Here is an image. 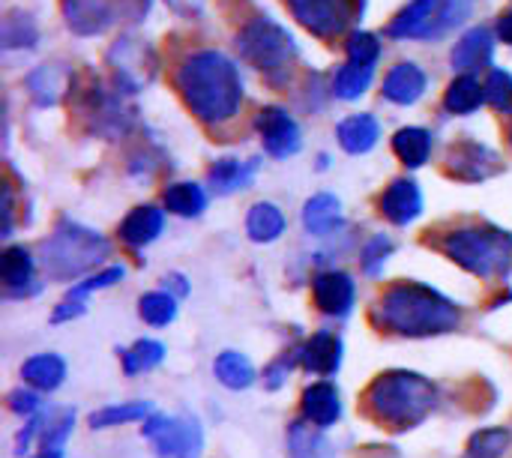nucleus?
I'll return each mask as SVG.
<instances>
[{
	"label": "nucleus",
	"instance_id": "0eeeda50",
	"mask_svg": "<svg viewBox=\"0 0 512 458\" xmlns=\"http://www.w3.org/2000/svg\"><path fill=\"white\" fill-rule=\"evenodd\" d=\"M474 9V0H414L387 27L393 39H435L459 27Z\"/></svg>",
	"mask_w": 512,
	"mask_h": 458
},
{
	"label": "nucleus",
	"instance_id": "5701e85b",
	"mask_svg": "<svg viewBox=\"0 0 512 458\" xmlns=\"http://www.w3.org/2000/svg\"><path fill=\"white\" fill-rule=\"evenodd\" d=\"M255 168H258V159L252 162H240V159H219L213 168H210V186L216 195H231L237 189H246L255 177Z\"/></svg>",
	"mask_w": 512,
	"mask_h": 458
},
{
	"label": "nucleus",
	"instance_id": "9d476101",
	"mask_svg": "<svg viewBox=\"0 0 512 458\" xmlns=\"http://www.w3.org/2000/svg\"><path fill=\"white\" fill-rule=\"evenodd\" d=\"M144 438L153 441L162 458H198L201 456V429L192 417H150L144 423Z\"/></svg>",
	"mask_w": 512,
	"mask_h": 458
},
{
	"label": "nucleus",
	"instance_id": "4c0bfd02",
	"mask_svg": "<svg viewBox=\"0 0 512 458\" xmlns=\"http://www.w3.org/2000/svg\"><path fill=\"white\" fill-rule=\"evenodd\" d=\"M72 423H75V417L66 411V414H60V420L54 426H48V432L42 435V456L63 458V444L72 432Z\"/></svg>",
	"mask_w": 512,
	"mask_h": 458
},
{
	"label": "nucleus",
	"instance_id": "39448f33",
	"mask_svg": "<svg viewBox=\"0 0 512 458\" xmlns=\"http://www.w3.org/2000/svg\"><path fill=\"white\" fill-rule=\"evenodd\" d=\"M237 48H240V57L249 60L270 84H285L294 69V60H297L294 36L267 15L252 18L240 30Z\"/></svg>",
	"mask_w": 512,
	"mask_h": 458
},
{
	"label": "nucleus",
	"instance_id": "7c9ffc66",
	"mask_svg": "<svg viewBox=\"0 0 512 458\" xmlns=\"http://www.w3.org/2000/svg\"><path fill=\"white\" fill-rule=\"evenodd\" d=\"M372 78H375V66L348 60V66H342L339 75H336V96L339 99H348V102L351 99H360L369 90Z\"/></svg>",
	"mask_w": 512,
	"mask_h": 458
},
{
	"label": "nucleus",
	"instance_id": "a19ab883",
	"mask_svg": "<svg viewBox=\"0 0 512 458\" xmlns=\"http://www.w3.org/2000/svg\"><path fill=\"white\" fill-rule=\"evenodd\" d=\"M120 279H123V267H108V270H102L99 276H90L87 282L75 285L66 297H69V300H81V297H87V294H93V291L111 288V285L120 282Z\"/></svg>",
	"mask_w": 512,
	"mask_h": 458
},
{
	"label": "nucleus",
	"instance_id": "09e8293b",
	"mask_svg": "<svg viewBox=\"0 0 512 458\" xmlns=\"http://www.w3.org/2000/svg\"><path fill=\"white\" fill-rule=\"evenodd\" d=\"M39 458H45V456H39Z\"/></svg>",
	"mask_w": 512,
	"mask_h": 458
},
{
	"label": "nucleus",
	"instance_id": "6e6552de",
	"mask_svg": "<svg viewBox=\"0 0 512 458\" xmlns=\"http://www.w3.org/2000/svg\"><path fill=\"white\" fill-rule=\"evenodd\" d=\"M108 63H111V72H114V84L123 93L144 90L156 78V66H159L156 51L138 36L117 39L111 45V51H108Z\"/></svg>",
	"mask_w": 512,
	"mask_h": 458
},
{
	"label": "nucleus",
	"instance_id": "f704fd0d",
	"mask_svg": "<svg viewBox=\"0 0 512 458\" xmlns=\"http://www.w3.org/2000/svg\"><path fill=\"white\" fill-rule=\"evenodd\" d=\"M162 357H165V348L159 342L141 339L129 351H123V369H126V375H138V372H147V369L159 366Z\"/></svg>",
	"mask_w": 512,
	"mask_h": 458
},
{
	"label": "nucleus",
	"instance_id": "a18cd8bd",
	"mask_svg": "<svg viewBox=\"0 0 512 458\" xmlns=\"http://www.w3.org/2000/svg\"><path fill=\"white\" fill-rule=\"evenodd\" d=\"M9 228H12V192L6 186L3 189V237L9 234Z\"/></svg>",
	"mask_w": 512,
	"mask_h": 458
},
{
	"label": "nucleus",
	"instance_id": "a211bd4d",
	"mask_svg": "<svg viewBox=\"0 0 512 458\" xmlns=\"http://www.w3.org/2000/svg\"><path fill=\"white\" fill-rule=\"evenodd\" d=\"M300 363L315 375H333L342 366V342L333 333H315L300 348Z\"/></svg>",
	"mask_w": 512,
	"mask_h": 458
},
{
	"label": "nucleus",
	"instance_id": "f257e3e1",
	"mask_svg": "<svg viewBox=\"0 0 512 458\" xmlns=\"http://www.w3.org/2000/svg\"><path fill=\"white\" fill-rule=\"evenodd\" d=\"M177 87L186 108L204 123L231 120L243 102V78L237 63L213 48L195 51L183 60Z\"/></svg>",
	"mask_w": 512,
	"mask_h": 458
},
{
	"label": "nucleus",
	"instance_id": "37998d69",
	"mask_svg": "<svg viewBox=\"0 0 512 458\" xmlns=\"http://www.w3.org/2000/svg\"><path fill=\"white\" fill-rule=\"evenodd\" d=\"M9 408L15 414H33L39 408V399L27 390H15V393H9Z\"/></svg>",
	"mask_w": 512,
	"mask_h": 458
},
{
	"label": "nucleus",
	"instance_id": "bb28decb",
	"mask_svg": "<svg viewBox=\"0 0 512 458\" xmlns=\"http://www.w3.org/2000/svg\"><path fill=\"white\" fill-rule=\"evenodd\" d=\"M342 222V207L333 195H315L303 207V225L312 234H330Z\"/></svg>",
	"mask_w": 512,
	"mask_h": 458
},
{
	"label": "nucleus",
	"instance_id": "79ce46f5",
	"mask_svg": "<svg viewBox=\"0 0 512 458\" xmlns=\"http://www.w3.org/2000/svg\"><path fill=\"white\" fill-rule=\"evenodd\" d=\"M393 252V243L381 234V237H375L369 246H366V252H363V270L366 273H378L381 267H384V261H387V255Z\"/></svg>",
	"mask_w": 512,
	"mask_h": 458
},
{
	"label": "nucleus",
	"instance_id": "423d86ee",
	"mask_svg": "<svg viewBox=\"0 0 512 458\" xmlns=\"http://www.w3.org/2000/svg\"><path fill=\"white\" fill-rule=\"evenodd\" d=\"M105 255H108V240L75 222H60L57 231L42 246V264L54 279H72L96 267Z\"/></svg>",
	"mask_w": 512,
	"mask_h": 458
},
{
	"label": "nucleus",
	"instance_id": "58836bf2",
	"mask_svg": "<svg viewBox=\"0 0 512 458\" xmlns=\"http://www.w3.org/2000/svg\"><path fill=\"white\" fill-rule=\"evenodd\" d=\"M486 102H492L498 111H512V75L504 69H492L486 81Z\"/></svg>",
	"mask_w": 512,
	"mask_h": 458
},
{
	"label": "nucleus",
	"instance_id": "ddd939ff",
	"mask_svg": "<svg viewBox=\"0 0 512 458\" xmlns=\"http://www.w3.org/2000/svg\"><path fill=\"white\" fill-rule=\"evenodd\" d=\"M492 57H495L492 30H489V27H474V30H468V33L456 42L450 60H453V69L471 75V72H477V69L492 66Z\"/></svg>",
	"mask_w": 512,
	"mask_h": 458
},
{
	"label": "nucleus",
	"instance_id": "f3484780",
	"mask_svg": "<svg viewBox=\"0 0 512 458\" xmlns=\"http://www.w3.org/2000/svg\"><path fill=\"white\" fill-rule=\"evenodd\" d=\"M381 213L393 225H408L423 213V192L414 180H393L381 195Z\"/></svg>",
	"mask_w": 512,
	"mask_h": 458
},
{
	"label": "nucleus",
	"instance_id": "473e14b6",
	"mask_svg": "<svg viewBox=\"0 0 512 458\" xmlns=\"http://www.w3.org/2000/svg\"><path fill=\"white\" fill-rule=\"evenodd\" d=\"M165 207L174 216H198L207 207V195L198 183H174L165 192Z\"/></svg>",
	"mask_w": 512,
	"mask_h": 458
},
{
	"label": "nucleus",
	"instance_id": "72a5a7b5",
	"mask_svg": "<svg viewBox=\"0 0 512 458\" xmlns=\"http://www.w3.org/2000/svg\"><path fill=\"white\" fill-rule=\"evenodd\" d=\"M147 414H150L147 402L111 405V408H102V411L90 414V426L93 429H111V426H123V423H132V420H144Z\"/></svg>",
	"mask_w": 512,
	"mask_h": 458
},
{
	"label": "nucleus",
	"instance_id": "dca6fc26",
	"mask_svg": "<svg viewBox=\"0 0 512 458\" xmlns=\"http://www.w3.org/2000/svg\"><path fill=\"white\" fill-rule=\"evenodd\" d=\"M27 87H30V96L36 105L51 108L72 90V72L63 63H45V66L30 72Z\"/></svg>",
	"mask_w": 512,
	"mask_h": 458
},
{
	"label": "nucleus",
	"instance_id": "49530a36",
	"mask_svg": "<svg viewBox=\"0 0 512 458\" xmlns=\"http://www.w3.org/2000/svg\"><path fill=\"white\" fill-rule=\"evenodd\" d=\"M498 36H501L507 45H512V9L501 15V21H498Z\"/></svg>",
	"mask_w": 512,
	"mask_h": 458
},
{
	"label": "nucleus",
	"instance_id": "de8ad7c7",
	"mask_svg": "<svg viewBox=\"0 0 512 458\" xmlns=\"http://www.w3.org/2000/svg\"><path fill=\"white\" fill-rule=\"evenodd\" d=\"M510 141H512V123H510Z\"/></svg>",
	"mask_w": 512,
	"mask_h": 458
},
{
	"label": "nucleus",
	"instance_id": "20e7f679",
	"mask_svg": "<svg viewBox=\"0 0 512 458\" xmlns=\"http://www.w3.org/2000/svg\"><path fill=\"white\" fill-rule=\"evenodd\" d=\"M441 249L468 273L480 279H492L507 273L512 264V234L492 225H471L450 231L441 240Z\"/></svg>",
	"mask_w": 512,
	"mask_h": 458
},
{
	"label": "nucleus",
	"instance_id": "ea45409f",
	"mask_svg": "<svg viewBox=\"0 0 512 458\" xmlns=\"http://www.w3.org/2000/svg\"><path fill=\"white\" fill-rule=\"evenodd\" d=\"M348 57H351L354 63H369V66H375V60L381 57V42H378V36H372V33H351V36H348Z\"/></svg>",
	"mask_w": 512,
	"mask_h": 458
},
{
	"label": "nucleus",
	"instance_id": "b1692460",
	"mask_svg": "<svg viewBox=\"0 0 512 458\" xmlns=\"http://www.w3.org/2000/svg\"><path fill=\"white\" fill-rule=\"evenodd\" d=\"M21 378H24L30 387L48 393V390H57V387L63 384V378H66V363H63L57 354H39V357H33V360L24 363Z\"/></svg>",
	"mask_w": 512,
	"mask_h": 458
},
{
	"label": "nucleus",
	"instance_id": "cd10ccee",
	"mask_svg": "<svg viewBox=\"0 0 512 458\" xmlns=\"http://www.w3.org/2000/svg\"><path fill=\"white\" fill-rule=\"evenodd\" d=\"M483 102H486V87H480V81H477L474 75H459V78L447 87V96H444V105H447V111H453V114H471V111H477Z\"/></svg>",
	"mask_w": 512,
	"mask_h": 458
},
{
	"label": "nucleus",
	"instance_id": "2eb2a0df",
	"mask_svg": "<svg viewBox=\"0 0 512 458\" xmlns=\"http://www.w3.org/2000/svg\"><path fill=\"white\" fill-rule=\"evenodd\" d=\"M63 18L78 36H99L114 21L108 0H63Z\"/></svg>",
	"mask_w": 512,
	"mask_h": 458
},
{
	"label": "nucleus",
	"instance_id": "f03ea898",
	"mask_svg": "<svg viewBox=\"0 0 512 458\" xmlns=\"http://www.w3.org/2000/svg\"><path fill=\"white\" fill-rule=\"evenodd\" d=\"M375 321L399 336H441L462 324V312L435 288L417 282L393 285L375 309Z\"/></svg>",
	"mask_w": 512,
	"mask_h": 458
},
{
	"label": "nucleus",
	"instance_id": "4468645a",
	"mask_svg": "<svg viewBox=\"0 0 512 458\" xmlns=\"http://www.w3.org/2000/svg\"><path fill=\"white\" fill-rule=\"evenodd\" d=\"M312 294L324 315H348L354 306V282H351V276H345L339 270L315 276Z\"/></svg>",
	"mask_w": 512,
	"mask_h": 458
},
{
	"label": "nucleus",
	"instance_id": "6ab92c4d",
	"mask_svg": "<svg viewBox=\"0 0 512 458\" xmlns=\"http://www.w3.org/2000/svg\"><path fill=\"white\" fill-rule=\"evenodd\" d=\"M423 93H426V72L417 63H399L384 81V96L396 105H414Z\"/></svg>",
	"mask_w": 512,
	"mask_h": 458
},
{
	"label": "nucleus",
	"instance_id": "4be33fe9",
	"mask_svg": "<svg viewBox=\"0 0 512 458\" xmlns=\"http://www.w3.org/2000/svg\"><path fill=\"white\" fill-rule=\"evenodd\" d=\"M378 138H381V126L372 114H354V117L339 123V144L351 156L369 153L378 144Z\"/></svg>",
	"mask_w": 512,
	"mask_h": 458
},
{
	"label": "nucleus",
	"instance_id": "393cba45",
	"mask_svg": "<svg viewBox=\"0 0 512 458\" xmlns=\"http://www.w3.org/2000/svg\"><path fill=\"white\" fill-rule=\"evenodd\" d=\"M393 150L396 156L408 165V168H420L423 162H429V153H432V135L420 126H408V129H399L393 135Z\"/></svg>",
	"mask_w": 512,
	"mask_h": 458
},
{
	"label": "nucleus",
	"instance_id": "1a4fd4ad",
	"mask_svg": "<svg viewBox=\"0 0 512 458\" xmlns=\"http://www.w3.org/2000/svg\"><path fill=\"white\" fill-rule=\"evenodd\" d=\"M294 18L315 36L333 39L363 12V0H288Z\"/></svg>",
	"mask_w": 512,
	"mask_h": 458
},
{
	"label": "nucleus",
	"instance_id": "2f4dec72",
	"mask_svg": "<svg viewBox=\"0 0 512 458\" xmlns=\"http://www.w3.org/2000/svg\"><path fill=\"white\" fill-rule=\"evenodd\" d=\"M39 39V30L27 12H9L0 27V42L3 48H33Z\"/></svg>",
	"mask_w": 512,
	"mask_h": 458
},
{
	"label": "nucleus",
	"instance_id": "c756f323",
	"mask_svg": "<svg viewBox=\"0 0 512 458\" xmlns=\"http://www.w3.org/2000/svg\"><path fill=\"white\" fill-rule=\"evenodd\" d=\"M213 369H216V378H219L228 390H246V387L255 381V369H252V363H249L243 354H237V351H225V354H219Z\"/></svg>",
	"mask_w": 512,
	"mask_h": 458
},
{
	"label": "nucleus",
	"instance_id": "c03bdc74",
	"mask_svg": "<svg viewBox=\"0 0 512 458\" xmlns=\"http://www.w3.org/2000/svg\"><path fill=\"white\" fill-rule=\"evenodd\" d=\"M177 15H186V18H198L204 12V0H165Z\"/></svg>",
	"mask_w": 512,
	"mask_h": 458
},
{
	"label": "nucleus",
	"instance_id": "7ed1b4c3",
	"mask_svg": "<svg viewBox=\"0 0 512 458\" xmlns=\"http://www.w3.org/2000/svg\"><path fill=\"white\" fill-rule=\"evenodd\" d=\"M435 387L414 372H387L375 378L366 393L369 411L375 420L387 423L390 429H414L420 426L435 408Z\"/></svg>",
	"mask_w": 512,
	"mask_h": 458
},
{
	"label": "nucleus",
	"instance_id": "e433bc0d",
	"mask_svg": "<svg viewBox=\"0 0 512 458\" xmlns=\"http://www.w3.org/2000/svg\"><path fill=\"white\" fill-rule=\"evenodd\" d=\"M512 435L507 429H483L471 438L468 453L471 458H501L510 447Z\"/></svg>",
	"mask_w": 512,
	"mask_h": 458
},
{
	"label": "nucleus",
	"instance_id": "aec40b11",
	"mask_svg": "<svg viewBox=\"0 0 512 458\" xmlns=\"http://www.w3.org/2000/svg\"><path fill=\"white\" fill-rule=\"evenodd\" d=\"M303 414L309 423L327 429L333 426L339 417H342V402H339V390L333 384H312L306 393H303Z\"/></svg>",
	"mask_w": 512,
	"mask_h": 458
},
{
	"label": "nucleus",
	"instance_id": "9b49d317",
	"mask_svg": "<svg viewBox=\"0 0 512 458\" xmlns=\"http://www.w3.org/2000/svg\"><path fill=\"white\" fill-rule=\"evenodd\" d=\"M504 171L501 156L480 141H459L447 153V174L462 183H480Z\"/></svg>",
	"mask_w": 512,
	"mask_h": 458
},
{
	"label": "nucleus",
	"instance_id": "412c9836",
	"mask_svg": "<svg viewBox=\"0 0 512 458\" xmlns=\"http://www.w3.org/2000/svg\"><path fill=\"white\" fill-rule=\"evenodd\" d=\"M162 222H165V216H162V210H156V207H135L126 219H123V225H120V240L126 243V246H147V243H153L159 234H162Z\"/></svg>",
	"mask_w": 512,
	"mask_h": 458
},
{
	"label": "nucleus",
	"instance_id": "c85d7f7f",
	"mask_svg": "<svg viewBox=\"0 0 512 458\" xmlns=\"http://www.w3.org/2000/svg\"><path fill=\"white\" fill-rule=\"evenodd\" d=\"M246 231L255 243H273L285 231V216L276 204H255L249 210Z\"/></svg>",
	"mask_w": 512,
	"mask_h": 458
},
{
	"label": "nucleus",
	"instance_id": "f8f14e48",
	"mask_svg": "<svg viewBox=\"0 0 512 458\" xmlns=\"http://www.w3.org/2000/svg\"><path fill=\"white\" fill-rule=\"evenodd\" d=\"M255 126H258L261 141H264V147H267L270 156L288 159V156L300 153L303 135H300L297 120H294L285 108H276V105L261 108L258 117H255Z\"/></svg>",
	"mask_w": 512,
	"mask_h": 458
},
{
	"label": "nucleus",
	"instance_id": "a878e982",
	"mask_svg": "<svg viewBox=\"0 0 512 458\" xmlns=\"http://www.w3.org/2000/svg\"><path fill=\"white\" fill-rule=\"evenodd\" d=\"M0 279L6 285V291L18 294L33 282V258L24 246H12L3 252L0 258Z\"/></svg>",
	"mask_w": 512,
	"mask_h": 458
},
{
	"label": "nucleus",
	"instance_id": "c9c22d12",
	"mask_svg": "<svg viewBox=\"0 0 512 458\" xmlns=\"http://www.w3.org/2000/svg\"><path fill=\"white\" fill-rule=\"evenodd\" d=\"M138 312H141V318H144L147 324H153V327H165V324H171V321L177 318V303H174V297H171V294L153 291V294L141 297Z\"/></svg>",
	"mask_w": 512,
	"mask_h": 458
}]
</instances>
